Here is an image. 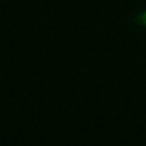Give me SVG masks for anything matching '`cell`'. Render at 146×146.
I'll return each instance as SVG.
<instances>
[{"instance_id": "6da1fadb", "label": "cell", "mask_w": 146, "mask_h": 146, "mask_svg": "<svg viewBox=\"0 0 146 146\" xmlns=\"http://www.w3.org/2000/svg\"><path fill=\"white\" fill-rule=\"evenodd\" d=\"M137 22H138L139 24H141V25H145V26H146V13H144V14L139 15V16L137 17Z\"/></svg>"}]
</instances>
